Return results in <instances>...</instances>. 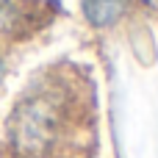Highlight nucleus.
I'll list each match as a JSON object with an SVG mask.
<instances>
[{
  "instance_id": "1",
  "label": "nucleus",
  "mask_w": 158,
  "mask_h": 158,
  "mask_svg": "<svg viewBox=\"0 0 158 158\" xmlns=\"http://www.w3.org/2000/svg\"><path fill=\"white\" fill-rule=\"evenodd\" d=\"M78 125V94L69 83L50 78L28 86L17 100L6 131L17 158H53L75 136Z\"/></svg>"
},
{
  "instance_id": "2",
  "label": "nucleus",
  "mask_w": 158,
  "mask_h": 158,
  "mask_svg": "<svg viewBox=\"0 0 158 158\" xmlns=\"http://www.w3.org/2000/svg\"><path fill=\"white\" fill-rule=\"evenodd\" d=\"M128 3L131 0H83V14L94 28H108L125 14Z\"/></svg>"
},
{
  "instance_id": "3",
  "label": "nucleus",
  "mask_w": 158,
  "mask_h": 158,
  "mask_svg": "<svg viewBox=\"0 0 158 158\" xmlns=\"http://www.w3.org/2000/svg\"><path fill=\"white\" fill-rule=\"evenodd\" d=\"M25 22L28 14L17 0H0V36H17Z\"/></svg>"
},
{
  "instance_id": "4",
  "label": "nucleus",
  "mask_w": 158,
  "mask_h": 158,
  "mask_svg": "<svg viewBox=\"0 0 158 158\" xmlns=\"http://www.w3.org/2000/svg\"><path fill=\"white\" fill-rule=\"evenodd\" d=\"M3 69H6V64H3V58H0V78H3Z\"/></svg>"
}]
</instances>
